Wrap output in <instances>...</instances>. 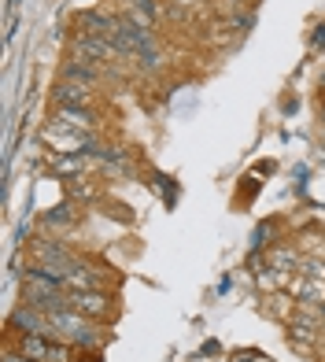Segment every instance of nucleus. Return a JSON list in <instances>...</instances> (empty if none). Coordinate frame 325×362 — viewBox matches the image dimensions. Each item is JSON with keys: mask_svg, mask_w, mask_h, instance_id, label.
Returning a JSON list of instances; mask_svg holds the SVG:
<instances>
[{"mask_svg": "<svg viewBox=\"0 0 325 362\" xmlns=\"http://www.w3.org/2000/svg\"><path fill=\"white\" fill-rule=\"evenodd\" d=\"M48 322H52V337H56V340H67V344H74V348H85V351H100L104 340H107L100 329H96L93 318L78 315V310H71V307H63V310H56V315H48Z\"/></svg>", "mask_w": 325, "mask_h": 362, "instance_id": "obj_1", "label": "nucleus"}, {"mask_svg": "<svg viewBox=\"0 0 325 362\" xmlns=\"http://www.w3.org/2000/svg\"><path fill=\"white\" fill-rule=\"evenodd\" d=\"M74 248H67V240L63 237H52V233H41L30 240V262L34 267H45V270H52L56 277H63L71 267H74Z\"/></svg>", "mask_w": 325, "mask_h": 362, "instance_id": "obj_2", "label": "nucleus"}, {"mask_svg": "<svg viewBox=\"0 0 325 362\" xmlns=\"http://www.w3.org/2000/svg\"><path fill=\"white\" fill-rule=\"evenodd\" d=\"M67 303H71V310H78V315H85V318H93V322H100V318H111V310H115V296H111L107 288L67 292Z\"/></svg>", "mask_w": 325, "mask_h": 362, "instance_id": "obj_3", "label": "nucleus"}, {"mask_svg": "<svg viewBox=\"0 0 325 362\" xmlns=\"http://www.w3.org/2000/svg\"><path fill=\"white\" fill-rule=\"evenodd\" d=\"M71 56L78 59H93V63H111V59H122L119 48L111 37H96V34H74L71 37Z\"/></svg>", "mask_w": 325, "mask_h": 362, "instance_id": "obj_4", "label": "nucleus"}, {"mask_svg": "<svg viewBox=\"0 0 325 362\" xmlns=\"http://www.w3.org/2000/svg\"><path fill=\"white\" fill-rule=\"evenodd\" d=\"M8 329H11V333H45V337H52V322H48V315L37 310V307H30L26 300L19 307H11Z\"/></svg>", "mask_w": 325, "mask_h": 362, "instance_id": "obj_5", "label": "nucleus"}, {"mask_svg": "<svg viewBox=\"0 0 325 362\" xmlns=\"http://www.w3.org/2000/svg\"><path fill=\"white\" fill-rule=\"evenodd\" d=\"M63 288L67 292H93V288H107V277L85 259H74V267L63 274Z\"/></svg>", "mask_w": 325, "mask_h": 362, "instance_id": "obj_6", "label": "nucleus"}, {"mask_svg": "<svg viewBox=\"0 0 325 362\" xmlns=\"http://www.w3.org/2000/svg\"><path fill=\"white\" fill-rule=\"evenodd\" d=\"M100 78H104V71H100V63H93V59H78V56H71V59L59 67V81H71V86L96 89V86H100Z\"/></svg>", "mask_w": 325, "mask_h": 362, "instance_id": "obj_7", "label": "nucleus"}, {"mask_svg": "<svg viewBox=\"0 0 325 362\" xmlns=\"http://www.w3.org/2000/svg\"><path fill=\"white\" fill-rule=\"evenodd\" d=\"M48 167H52L63 181H71V177H85V174L96 167V159L85 156V152H52Z\"/></svg>", "mask_w": 325, "mask_h": 362, "instance_id": "obj_8", "label": "nucleus"}, {"mask_svg": "<svg viewBox=\"0 0 325 362\" xmlns=\"http://www.w3.org/2000/svg\"><path fill=\"white\" fill-rule=\"evenodd\" d=\"M321 337H325V329H321V325L307 322V318H296V315L288 318V344H292V348L314 351L318 344H321Z\"/></svg>", "mask_w": 325, "mask_h": 362, "instance_id": "obj_9", "label": "nucleus"}, {"mask_svg": "<svg viewBox=\"0 0 325 362\" xmlns=\"http://www.w3.org/2000/svg\"><path fill=\"white\" fill-rule=\"evenodd\" d=\"M52 122L74 129V134H96V115H93V107H56Z\"/></svg>", "mask_w": 325, "mask_h": 362, "instance_id": "obj_10", "label": "nucleus"}, {"mask_svg": "<svg viewBox=\"0 0 325 362\" xmlns=\"http://www.w3.org/2000/svg\"><path fill=\"white\" fill-rule=\"evenodd\" d=\"M288 296L296 303H325V281L321 277H311V274H296L288 285Z\"/></svg>", "mask_w": 325, "mask_h": 362, "instance_id": "obj_11", "label": "nucleus"}, {"mask_svg": "<svg viewBox=\"0 0 325 362\" xmlns=\"http://www.w3.org/2000/svg\"><path fill=\"white\" fill-rule=\"evenodd\" d=\"M300 262H303V255L292 248V244H270L266 255H263V267L281 270V274H300Z\"/></svg>", "mask_w": 325, "mask_h": 362, "instance_id": "obj_12", "label": "nucleus"}, {"mask_svg": "<svg viewBox=\"0 0 325 362\" xmlns=\"http://www.w3.org/2000/svg\"><path fill=\"white\" fill-rule=\"evenodd\" d=\"M11 348L19 355H26L30 362H45L48 351H52V337H45V333H15Z\"/></svg>", "mask_w": 325, "mask_h": 362, "instance_id": "obj_13", "label": "nucleus"}, {"mask_svg": "<svg viewBox=\"0 0 325 362\" xmlns=\"http://www.w3.org/2000/svg\"><path fill=\"white\" fill-rule=\"evenodd\" d=\"M74 222H78V211H74L71 200H63L59 207H52V211H45V215H41V229H45V233H56V237H63Z\"/></svg>", "mask_w": 325, "mask_h": 362, "instance_id": "obj_14", "label": "nucleus"}, {"mask_svg": "<svg viewBox=\"0 0 325 362\" xmlns=\"http://www.w3.org/2000/svg\"><path fill=\"white\" fill-rule=\"evenodd\" d=\"M78 26H81V34L115 37V30H119V15H107V11H81V15H78Z\"/></svg>", "mask_w": 325, "mask_h": 362, "instance_id": "obj_15", "label": "nucleus"}, {"mask_svg": "<svg viewBox=\"0 0 325 362\" xmlns=\"http://www.w3.org/2000/svg\"><path fill=\"white\" fill-rule=\"evenodd\" d=\"M52 104H56V107H93V89L71 86V81H56Z\"/></svg>", "mask_w": 325, "mask_h": 362, "instance_id": "obj_16", "label": "nucleus"}, {"mask_svg": "<svg viewBox=\"0 0 325 362\" xmlns=\"http://www.w3.org/2000/svg\"><path fill=\"white\" fill-rule=\"evenodd\" d=\"M96 181H89V177H71V181H63V196L78 207V204H93L96 200Z\"/></svg>", "mask_w": 325, "mask_h": 362, "instance_id": "obj_17", "label": "nucleus"}]
</instances>
